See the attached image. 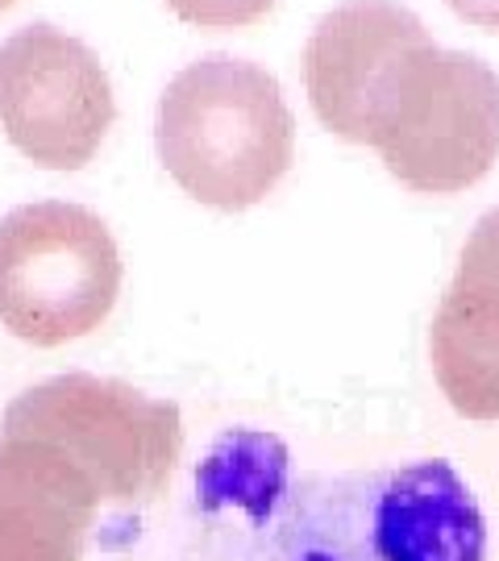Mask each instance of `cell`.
I'll return each instance as SVG.
<instances>
[{"mask_svg": "<svg viewBox=\"0 0 499 561\" xmlns=\"http://www.w3.org/2000/svg\"><path fill=\"white\" fill-rule=\"evenodd\" d=\"M429 358L458 416L499 421V208L483 213L462 245L429 329Z\"/></svg>", "mask_w": 499, "mask_h": 561, "instance_id": "obj_8", "label": "cell"}, {"mask_svg": "<svg viewBox=\"0 0 499 561\" xmlns=\"http://www.w3.org/2000/svg\"><path fill=\"white\" fill-rule=\"evenodd\" d=\"M104 500L63 449L0 433V561H83Z\"/></svg>", "mask_w": 499, "mask_h": 561, "instance_id": "obj_9", "label": "cell"}, {"mask_svg": "<svg viewBox=\"0 0 499 561\" xmlns=\"http://www.w3.org/2000/svg\"><path fill=\"white\" fill-rule=\"evenodd\" d=\"M9 4H18V0H0V9H9Z\"/></svg>", "mask_w": 499, "mask_h": 561, "instance_id": "obj_12", "label": "cell"}, {"mask_svg": "<svg viewBox=\"0 0 499 561\" xmlns=\"http://www.w3.org/2000/svg\"><path fill=\"white\" fill-rule=\"evenodd\" d=\"M121 296V250L92 208L21 204L0 217V329L55 350L109 321Z\"/></svg>", "mask_w": 499, "mask_h": 561, "instance_id": "obj_5", "label": "cell"}, {"mask_svg": "<svg viewBox=\"0 0 499 561\" xmlns=\"http://www.w3.org/2000/svg\"><path fill=\"white\" fill-rule=\"evenodd\" d=\"M155 150L192 201L241 213L266 201L292 171L296 117L262 62L213 50L167 80Z\"/></svg>", "mask_w": 499, "mask_h": 561, "instance_id": "obj_2", "label": "cell"}, {"mask_svg": "<svg viewBox=\"0 0 499 561\" xmlns=\"http://www.w3.org/2000/svg\"><path fill=\"white\" fill-rule=\"evenodd\" d=\"M0 433L63 449L113 507L159 500L183 454L180 403L100 375H55L4 408Z\"/></svg>", "mask_w": 499, "mask_h": 561, "instance_id": "obj_4", "label": "cell"}, {"mask_svg": "<svg viewBox=\"0 0 499 561\" xmlns=\"http://www.w3.org/2000/svg\"><path fill=\"white\" fill-rule=\"evenodd\" d=\"M167 9L200 30H238V25L266 18L275 0H167Z\"/></svg>", "mask_w": 499, "mask_h": 561, "instance_id": "obj_10", "label": "cell"}, {"mask_svg": "<svg viewBox=\"0 0 499 561\" xmlns=\"http://www.w3.org/2000/svg\"><path fill=\"white\" fill-rule=\"evenodd\" d=\"M424 21L396 0H341L304 42V88L317 121L338 138L366 146L383 83L424 46Z\"/></svg>", "mask_w": 499, "mask_h": 561, "instance_id": "obj_7", "label": "cell"}, {"mask_svg": "<svg viewBox=\"0 0 499 561\" xmlns=\"http://www.w3.org/2000/svg\"><path fill=\"white\" fill-rule=\"evenodd\" d=\"M487 528L450 461L304 482L280 495L271 561H483Z\"/></svg>", "mask_w": 499, "mask_h": 561, "instance_id": "obj_1", "label": "cell"}, {"mask_svg": "<svg viewBox=\"0 0 499 561\" xmlns=\"http://www.w3.org/2000/svg\"><path fill=\"white\" fill-rule=\"evenodd\" d=\"M366 146L420 196L466 192L499 159L496 67L438 42L417 46L383 83Z\"/></svg>", "mask_w": 499, "mask_h": 561, "instance_id": "obj_3", "label": "cell"}, {"mask_svg": "<svg viewBox=\"0 0 499 561\" xmlns=\"http://www.w3.org/2000/svg\"><path fill=\"white\" fill-rule=\"evenodd\" d=\"M113 117V83L88 42L50 21H30L0 42V129L34 167H88Z\"/></svg>", "mask_w": 499, "mask_h": 561, "instance_id": "obj_6", "label": "cell"}, {"mask_svg": "<svg viewBox=\"0 0 499 561\" xmlns=\"http://www.w3.org/2000/svg\"><path fill=\"white\" fill-rule=\"evenodd\" d=\"M466 25H479V30H496L499 34V0H445Z\"/></svg>", "mask_w": 499, "mask_h": 561, "instance_id": "obj_11", "label": "cell"}]
</instances>
